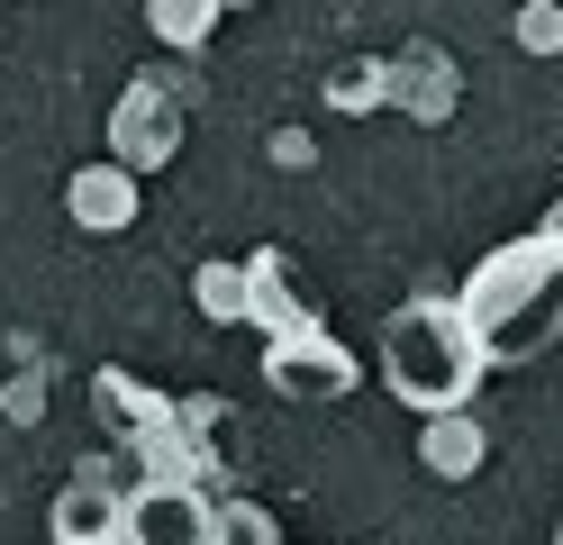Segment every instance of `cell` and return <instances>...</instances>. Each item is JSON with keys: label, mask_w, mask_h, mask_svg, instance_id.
<instances>
[{"label": "cell", "mask_w": 563, "mask_h": 545, "mask_svg": "<svg viewBox=\"0 0 563 545\" xmlns=\"http://www.w3.org/2000/svg\"><path fill=\"white\" fill-rule=\"evenodd\" d=\"M454 318H464L482 373L537 363V355L563 337V246L518 237V246H500V254H482L473 282H464V301H454Z\"/></svg>", "instance_id": "obj_1"}, {"label": "cell", "mask_w": 563, "mask_h": 545, "mask_svg": "<svg viewBox=\"0 0 563 545\" xmlns=\"http://www.w3.org/2000/svg\"><path fill=\"white\" fill-rule=\"evenodd\" d=\"M382 382H391L418 418L464 410L473 382H482V355L464 337V318H454V301H400L382 318Z\"/></svg>", "instance_id": "obj_2"}, {"label": "cell", "mask_w": 563, "mask_h": 545, "mask_svg": "<svg viewBox=\"0 0 563 545\" xmlns=\"http://www.w3.org/2000/svg\"><path fill=\"white\" fill-rule=\"evenodd\" d=\"M173 155H183V109H173V91H155V83L119 91V109H110V164L119 173H164Z\"/></svg>", "instance_id": "obj_3"}, {"label": "cell", "mask_w": 563, "mask_h": 545, "mask_svg": "<svg viewBox=\"0 0 563 545\" xmlns=\"http://www.w3.org/2000/svg\"><path fill=\"white\" fill-rule=\"evenodd\" d=\"M264 382L282 400H345L355 391V355H345L336 337H319V327H291V337H273Z\"/></svg>", "instance_id": "obj_4"}, {"label": "cell", "mask_w": 563, "mask_h": 545, "mask_svg": "<svg viewBox=\"0 0 563 545\" xmlns=\"http://www.w3.org/2000/svg\"><path fill=\"white\" fill-rule=\"evenodd\" d=\"M46 536L55 545H128V491L110 472H74L46 509Z\"/></svg>", "instance_id": "obj_5"}, {"label": "cell", "mask_w": 563, "mask_h": 545, "mask_svg": "<svg viewBox=\"0 0 563 545\" xmlns=\"http://www.w3.org/2000/svg\"><path fill=\"white\" fill-rule=\"evenodd\" d=\"M128 545H209V500L191 482H136L128 491Z\"/></svg>", "instance_id": "obj_6"}, {"label": "cell", "mask_w": 563, "mask_h": 545, "mask_svg": "<svg viewBox=\"0 0 563 545\" xmlns=\"http://www.w3.org/2000/svg\"><path fill=\"white\" fill-rule=\"evenodd\" d=\"M418 464H428V472H445V482H464V472H482V427H473L464 410L428 418V427H418Z\"/></svg>", "instance_id": "obj_7"}, {"label": "cell", "mask_w": 563, "mask_h": 545, "mask_svg": "<svg viewBox=\"0 0 563 545\" xmlns=\"http://www.w3.org/2000/svg\"><path fill=\"white\" fill-rule=\"evenodd\" d=\"M128 209H136V173H119V164H91V173H74V218L82 228H128Z\"/></svg>", "instance_id": "obj_8"}, {"label": "cell", "mask_w": 563, "mask_h": 545, "mask_svg": "<svg viewBox=\"0 0 563 545\" xmlns=\"http://www.w3.org/2000/svg\"><path fill=\"white\" fill-rule=\"evenodd\" d=\"M191 301H200L209 318H255V282H245V264H200Z\"/></svg>", "instance_id": "obj_9"}, {"label": "cell", "mask_w": 563, "mask_h": 545, "mask_svg": "<svg viewBox=\"0 0 563 545\" xmlns=\"http://www.w3.org/2000/svg\"><path fill=\"white\" fill-rule=\"evenodd\" d=\"M209 545H282V536H273V519L255 500H219L209 509Z\"/></svg>", "instance_id": "obj_10"}, {"label": "cell", "mask_w": 563, "mask_h": 545, "mask_svg": "<svg viewBox=\"0 0 563 545\" xmlns=\"http://www.w3.org/2000/svg\"><path fill=\"white\" fill-rule=\"evenodd\" d=\"M328 100H336V109H355V100H382V64H345L336 83H328Z\"/></svg>", "instance_id": "obj_11"}, {"label": "cell", "mask_w": 563, "mask_h": 545, "mask_svg": "<svg viewBox=\"0 0 563 545\" xmlns=\"http://www.w3.org/2000/svg\"><path fill=\"white\" fill-rule=\"evenodd\" d=\"M518 46L554 55V46H563V10H527V19H518Z\"/></svg>", "instance_id": "obj_12"}, {"label": "cell", "mask_w": 563, "mask_h": 545, "mask_svg": "<svg viewBox=\"0 0 563 545\" xmlns=\"http://www.w3.org/2000/svg\"><path fill=\"white\" fill-rule=\"evenodd\" d=\"M155 28L173 36V46H200V36H209V10H155Z\"/></svg>", "instance_id": "obj_13"}, {"label": "cell", "mask_w": 563, "mask_h": 545, "mask_svg": "<svg viewBox=\"0 0 563 545\" xmlns=\"http://www.w3.org/2000/svg\"><path fill=\"white\" fill-rule=\"evenodd\" d=\"M537 237H545V246H563V200L545 209V228H537Z\"/></svg>", "instance_id": "obj_14"}]
</instances>
